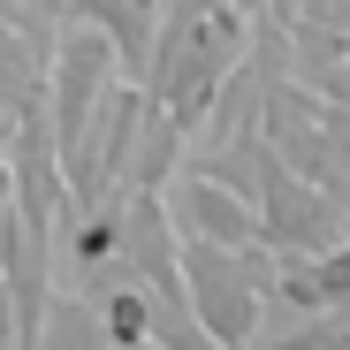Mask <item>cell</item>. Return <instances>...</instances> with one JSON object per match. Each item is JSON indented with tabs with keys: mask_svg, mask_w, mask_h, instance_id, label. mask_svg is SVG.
<instances>
[{
	"mask_svg": "<svg viewBox=\"0 0 350 350\" xmlns=\"http://www.w3.org/2000/svg\"><path fill=\"white\" fill-rule=\"evenodd\" d=\"M191 221L206 228L213 244H244V237H252V213H244L237 198H221V191H191Z\"/></svg>",
	"mask_w": 350,
	"mask_h": 350,
	"instance_id": "obj_1",
	"label": "cell"
},
{
	"mask_svg": "<svg viewBox=\"0 0 350 350\" xmlns=\"http://www.w3.org/2000/svg\"><path fill=\"white\" fill-rule=\"evenodd\" d=\"M107 335L122 342V350H137V342H145V305H137V297H114V305H107Z\"/></svg>",
	"mask_w": 350,
	"mask_h": 350,
	"instance_id": "obj_2",
	"label": "cell"
}]
</instances>
